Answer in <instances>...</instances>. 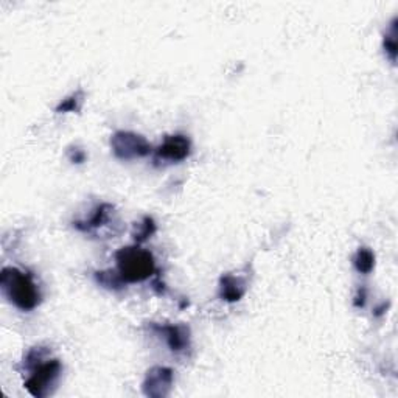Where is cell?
<instances>
[{
	"label": "cell",
	"mask_w": 398,
	"mask_h": 398,
	"mask_svg": "<svg viewBox=\"0 0 398 398\" xmlns=\"http://www.w3.org/2000/svg\"><path fill=\"white\" fill-rule=\"evenodd\" d=\"M0 286L5 296L19 310L31 311L41 304L40 288L35 284L31 274L19 271L17 268H3L0 274Z\"/></svg>",
	"instance_id": "6da1fadb"
},
{
	"label": "cell",
	"mask_w": 398,
	"mask_h": 398,
	"mask_svg": "<svg viewBox=\"0 0 398 398\" xmlns=\"http://www.w3.org/2000/svg\"><path fill=\"white\" fill-rule=\"evenodd\" d=\"M119 272L126 284H137L150 279L156 271L154 257L144 248L128 246L115 252Z\"/></svg>",
	"instance_id": "7a4b0ae2"
},
{
	"label": "cell",
	"mask_w": 398,
	"mask_h": 398,
	"mask_svg": "<svg viewBox=\"0 0 398 398\" xmlns=\"http://www.w3.org/2000/svg\"><path fill=\"white\" fill-rule=\"evenodd\" d=\"M31 370V375L27 381H25V389L36 397L42 398L51 394V388L55 386L58 378H60L62 372V365L58 359H51L47 363H37L28 367Z\"/></svg>",
	"instance_id": "3957f363"
},
{
	"label": "cell",
	"mask_w": 398,
	"mask_h": 398,
	"mask_svg": "<svg viewBox=\"0 0 398 398\" xmlns=\"http://www.w3.org/2000/svg\"><path fill=\"white\" fill-rule=\"evenodd\" d=\"M111 148L121 160L145 157L151 153V145L146 142V139L130 131L115 132L111 139Z\"/></svg>",
	"instance_id": "277c9868"
},
{
	"label": "cell",
	"mask_w": 398,
	"mask_h": 398,
	"mask_svg": "<svg viewBox=\"0 0 398 398\" xmlns=\"http://www.w3.org/2000/svg\"><path fill=\"white\" fill-rule=\"evenodd\" d=\"M175 381V374L168 367H153L144 381V394L151 398H164L170 394Z\"/></svg>",
	"instance_id": "5b68a950"
},
{
	"label": "cell",
	"mask_w": 398,
	"mask_h": 398,
	"mask_svg": "<svg viewBox=\"0 0 398 398\" xmlns=\"http://www.w3.org/2000/svg\"><path fill=\"white\" fill-rule=\"evenodd\" d=\"M190 140L178 134V136H170L164 140V144L156 150V156L159 159L170 160V162H181L190 156Z\"/></svg>",
	"instance_id": "8992f818"
},
{
	"label": "cell",
	"mask_w": 398,
	"mask_h": 398,
	"mask_svg": "<svg viewBox=\"0 0 398 398\" xmlns=\"http://www.w3.org/2000/svg\"><path fill=\"white\" fill-rule=\"evenodd\" d=\"M165 338L170 350L184 352L190 347V330L185 325H153Z\"/></svg>",
	"instance_id": "52a82bcc"
},
{
	"label": "cell",
	"mask_w": 398,
	"mask_h": 398,
	"mask_svg": "<svg viewBox=\"0 0 398 398\" xmlns=\"http://www.w3.org/2000/svg\"><path fill=\"white\" fill-rule=\"evenodd\" d=\"M246 280L232 274L223 275L220 280V297L226 302H239L246 294Z\"/></svg>",
	"instance_id": "ba28073f"
},
{
	"label": "cell",
	"mask_w": 398,
	"mask_h": 398,
	"mask_svg": "<svg viewBox=\"0 0 398 398\" xmlns=\"http://www.w3.org/2000/svg\"><path fill=\"white\" fill-rule=\"evenodd\" d=\"M115 215L114 207L111 204H101L100 207H97V210L94 211V215L89 218L86 221H78L75 223V227L80 229V230H85V232H91L94 229H100L103 226H106V224L112 220Z\"/></svg>",
	"instance_id": "9c48e42d"
},
{
	"label": "cell",
	"mask_w": 398,
	"mask_h": 398,
	"mask_svg": "<svg viewBox=\"0 0 398 398\" xmlns=\"http://www.w3.org/2000/svg\"><path fill=\"white\" fill-rule=\"evenodd\" d=\"M95 280H97V284L101 285L103 288H106V290H114V291H119V290H123V286L126 285V282L121 277L119 271H100V272H95Z\"/></svg>",
	"instance_id": "30bf717a"
},
{
	"label": "cell",
	"mask_w": 398,
	"mask_h": 398,
	"mask_svg": "<svg viewBox=\"0 0 398 398\" xmlns=\"http://www.w3.org/2000/svg\"><path fill=\"white\" fill-rule=\"evenodd\" d=\"M353 265L361 274H369L375 266V255L367 248H361L353 257Z\"/></svg>",
	"instance_id": "8fae6325"
},
{
	"label": "cell",
	"mask_w": 398,
	"mask_h": 398,
	"mask_svg": "<svg viewBox=\"0 0 398 398\" xmlns=\"http://www.w3.org/2000/svg\"><path fill=\"white\" fill-rule=\"evenodd\" d=\"M83 103H85V92L76 91L58 105L56 112H80Z\"/></svg>",
	"instance_id": "7c38bea8"
},
{
	"label": "cell",
	"mask_w": 398,
	"mask_h": 398,
	"mask_svg": "<svg viewBox=\"0 0 398 398\" xmlns=\"http://www.w3.org/2000/svg\"><path fill=\"white\" fill-rule=\"evenodd\" d=\"M154 232H156V223H154L153 218L145 216L142 223L136 224V230L132 232V236L137 243H144L145 240L151 239Z\"/></svg>",
	"instance_id": "4fadbf2b"
},
{
	"label": "cell",
	"mask_w": 398,
	"mask_h": 398,
	"mask_svg": "<svg viewBox=\"0 0 398 398\" xmlns=\"http://www.w3.org/2000/svg\"><path fill=\"white\" fill-rule=\"evenodd\" d=\"M384 49H386V53L392 61H395L397 58V40H395V25H392V35L384 36Z\"/></svg>",
	"instance_id": "5bb4252c"
},
{
	"label": "cell",
	"mask_w": 398,
	"mask_h": 398,
	"mask_svg": "<svg viewBox=\"0 0 398 398\" xmlns=\"http://www.w3.org/2000/svg\"><path fill=\"white\" fill-rule=\"evenodd\" d=\"M69 157H70V160H72L73 164H83V162H85V160H86V154H85V151H83V150L75 148V151H73V150L70 151Z\"/></svg>",
	"instance_id": "9a60e30c"
},
{
	"label": "cell",
	"mask_w": 398,
	"mask_h": 398,
	"mask_svg": "<svg viewBox=\"0 0 398 398\" xmlns=\"http://www.w3.org/2000/svg\"><path fill=\"white\" fill-rule=\"evenodd\" d=\"M365 296H367V291H365V288H361V290H358V294L355 297V305L358 308H363L365 305Z\"/></svg>",
	"instance_id": "2e32d148"
}]
</instances>
